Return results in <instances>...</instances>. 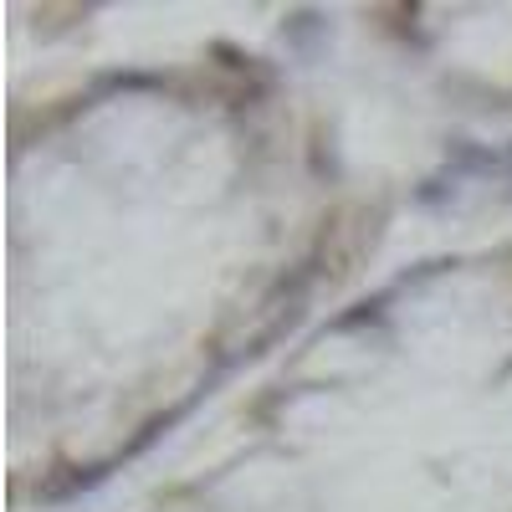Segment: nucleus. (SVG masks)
Listing matches in <instances>:
<instances>
[]
</instances>
